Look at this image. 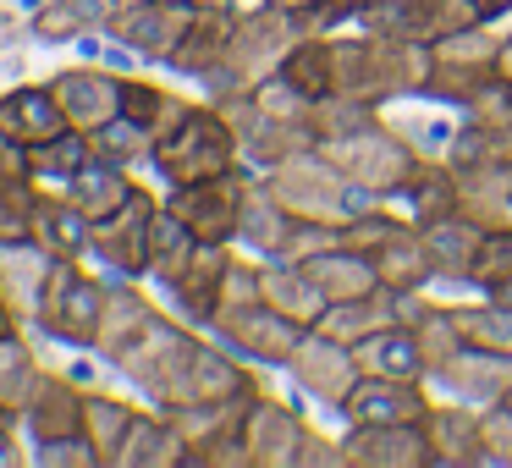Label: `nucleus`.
Here are the masks:
<instances>
[{"label":"nucleus","mask_w":512,"mask_h":468,"mask_svg":"<svg viewBox=\"0 0 512 468\" xmlns=\"http://www.w3.org/2000/svg\"><path fill=\"white\" fill-rule=\"evenodd\" d=\"M424 78H430V45H408V39H386L369 28H336V94L386 105L397 100H424Z\"/></svg>","instance_id":"f257e3e1"},{"label":"nucleus","mask_w":512,"mask_h":468,"mask_svg":"<svg viewBox=\"0 0 512 468\" xmlns=\"http://www.w3.org/2000/svg\"><path fill=\"white\" fill-rule=\"evenodd\" d=\"M309 34H331V17L314 6V12H287V6H276V0H259V6H248L243 17H237V34H232V50H226V61L204 78V89L215 94H232V89H254V83L276 78L281 61H287V50L298 45V39Z\"/></svg>","instance_id":"f03ea898"},{"label":"nucleus","mask_w":512,"mask_h":468,"mask_svg":"<svg viewBox=\"0 0 512 468\" xmlns=\"http://www.w3.org/2000/svg\"><path fill=\"white\" fill-rule=\"evenodd\" d=\"M265 177V188L281 199V210L292 215V221H320V226H347L353 215L375 210V193L358 188L353 177H347L342 166H336L331 155H325L320 144L298 149V155L276 160L270 171H259Z\"/></svg>","instance_id":"7ed1b4c3"},{"label":"nucleus","mask_w":512,"mask_h":468,"mask_svg":"<svg viewBox=\"0 0 512 468\" xmlns=\"http://www.w3.org/2000/svg\"><path fill=\"white\" fill-rule=\"evenodd\" d=\"M149 166L166 177V188H188V182H210L221 171L243 166V144H237L232 122L215 111L210 100H193L149 149Z\"/></svg>","instance_id":"20e7f679"},{"label":"nucleus","mask_w":512,"mask_h":468,"mask_svg":"<svg viewBox=\"0 0 512 468\" xmlns=\"http://www.w3.org/2000/svg\"><path fill=\"white\" fill-rule=\"evenodd\" d=\"M199 325H188L182 314H166L160 309L122 353L111 358L122 369V380H133L155 408H177L182 402V380H188V364H193V347H199Z\"/></svg>","instance_id":"39448f33"},{"label":"nucleus","mask_w":512,"mask_h":468,"mask_svg":"<svg viewBox=\"0 0 512 468\" xmlns=\"http://www.w3.org/2000/svg\"><path fill=\"white\" fill-rule=\"evenodd\" d=\"M501 72V23H468L457 34L430 45V78H424V100L463 111L479 94V83H490Z\"/></svg>","instance_id":"423d86ee"},{"label":"nucleus","mask_w":512,"mask_h":468,"mask_svg":"<svg viewBox=\"0 0 512 468\" xmlns=\"http://www.w3.org/2000/svg\"><path fill=\"white\" fill-rule=\"evenodd\" d=\"M320 149L347 171V177L358 182V188L375 193V199H397L402 182L413 177V166L424 160L419 149H413V138L402 133L397 122H386V111H380L369 127H358V133L336 138V144H320Z\"/></svg>","instance_id":"0eeeda50"},{"label":"nucleus","mask_w":512,"mask_h":468,"mask_svg":"<svg viewBox=\"0 0 512 468\" xmlns=\"http://www.w3.org/2000/svg\"><path fill=\"white\" fill-rule=\"evenodd\" d=\"M105 292L111 287L94 281L89 270H78V259H50L45 292H39V325L72 347H94L100 314H105Z\"/></svg>","instance_id":"6e6552de"},{"label":"nucleus","mask_w":512,"mask_h":468,"mask_svg":"<svg viewBox=\"0 0 512 468\" xmlns=\"http://www.w3.org/2000/svg\"><path fill=\"white\" fill-rule=\"evenodd\" d=\"M160 413H171V424H177L182 441H188V468H248V446H243L248 397L188 402V408H160Z\"/></svg>","instance_id":"1a4fd4ad"},{"label":"nucleus","mask_w":512,"mask_h":468,"mask_svg":"<svg viewBox=\"0 0 512 468\" xmlns=\"http://www.w3.org/2000/svg\"><path fill=\"white\" fill-rule=\"evenodd\" d=\"M303 331H309V325L287 320V314L270 309L265 298L237 303V309H221L210 320L215 342H226L237 358H248V364H259V369H287V358H292V347L303 342Z\"/></svg>","instance_id":"9d476101"},{"label":"nucleus","mask_w":512,"mask_h":468,"mask_svg":"<svg viewBox=\"0 0 512 468\" xmlns=\"http://www.w3.org/2000/svg\"><path fill=\"white\" fill-rule=\"evenodd\" d=\"M248 182H254V166L221 171L210 182H188V188H171L166 204L188 221V232L199 243H237V221H243V199Z\"/></svg>","instance_id":"9b49d317"},{"label":"nucleus","mask_w":512,"mask_h":468,"mask_svg":"<svg viewBox=\"0 0 512 468\" xmlns=\"http://www.w3.org/2000/svg\"><path fill=\"white\" fill-rule=\"evenodd\" d=\"M364 375L358 369V353L347 342H336L331 331H320V325H309L303 331V342L292 347L287 358V380L298 386V397L320 402V408H342V397L353 391V380Z\"/></svg>","instance_id":"f8f14e48"},{"label":"nucleus","mask_w":512,"mask_h":468,"mask_svg":"<svg viewBox=\"0 0 512 468\" xmlns=\"http://www.w3.org/2000/svg\"><path fill=\"white\" fill-rule=\"evenodd\" d=\"M468 23H479L474 0H369L353 28H369V34H386V39H408V45H435V39L457 34Z\"/></svg>","instance_id":"ddd939ff"},{"label":"nucleus","mask_w":512,"mask_h":468,"mask_svg":"<svg viewBox=\"0 0 512 468\" xmlns=\"http://www.w3.org/2000/svg\"><path fill=\"white\" fill-rule=\"evenodd\" d=\"M309 435L298 402L254 391L243 413V446H248V468H298V446Z\"/></svg>","instance_id":"4468645a"},{"label":"nucleus","mask_w":512,"mask_h":468,"mask_svg":"<svg viewBox=\"0 0 512 468\" xmlns=\"http://www.w3.org/2000/svg\"><path fill=\"white\" fill-rule=\"evenodd\" d=\"M435 408L430 380H391V375H358L353 391L342 397L336 419L342 424H424Z\"/></svg>","instance_id":"2eb2a0df"},{"label":"nucleus","mask_w":512,"mask_h":468,"mask_svg":"<svg viewBox=\"0 0 512 468\" xmlns=\"http://www.w3.org/2000/svg\"><path fill=\"white\" fill-rule=\"evenodd\" d=\"M430 386H435V397H457V402H474V408H490L512 386V358L485 353L474 342H457L446 358L430 364Z\"/></svg>","instance_id":"dca6fc26"},{"label":"nucleus","mask_w":512,"mask_h":468,"mask_svg":"<svg viewBox=\"0 0 512 468\" xmlns=\"http://www.w3.org/2000/svg\"><path fill=\"white\" fill-rule=\"evenodd\" d=\"M188 17H193V0H127L122 12L111 17L105 34H111L122 50H133V56L160 61V67H166L171 50L182 45Z\"/></svg>","instance_id":"f3484780"},{"label":"nucleus","mask_w":512,"mask_h":468,"mask_svg":"<svg viewBox=\"0 0 512 468\" xmlns=\"http://www.w3.org/2000/svg\"><path fill=\"white\" fill-rule=\"evenodd\" d=\"M155 210H160V199L149 188H138L122 210L94 221L89 254H100L116 276H149V226H155Z\"/></svg>","instance_id":"a211bd4d"},{"label":"nucleus","mask_w":512,"mask_h":468,"mask_svg":"<svg viewBox=\"0 0 512 468\" xmlns=\"http://www.w3.org/2000/svg\"><path fill=\"white\" fill-rule=\"evenodd\" d=\"M237 17H243L237 0H193V17H188V28H182V45L171 50L166 67L177 72V78L204 83L226 61V50H232Z\"/></svg>","instance_id":"6ab92c4d"},{"label":"nucleus","mask_w":512,"mask_h":468,"mask_svg":"<svg viewBox=\"0 0 512 468\" xmlns=\"http://www.w3.org/2000/svg\"><path fill=\"white\" fill-rule=\"evenodd\" d=\"M237 243H199L193 259L166 281V298H171V314H182L188 325L210 331L215 309H221V287H226V265H232Z\"/></svg>","instance_id":"aec40b11"},{"label":"nucleus","mask_w":512,"mask_h":468,"mask_svg":"<svg viewBox=\"0 0 512 468\" xmlns=\"http://www.w3.org/2000/svg\"><path fill=\"white\" fill-rule=\"evenodd\" d=\"M430 435V468H485V408L457 397H435L424 413Z\"/></svg>","instance_id":"412c9836"},{"label":"nucleus","mask_w":512,"mask_h":468,"mask_svg":"<svg viewBox=\"0 0 512 468\" xmlns=\"http://www.w3.org/2000/svg\"><path fill=\"white\" fill-rule=\"evenodd\" d=\"M347 468H430L424 424H342Z\"/></svg>","instance_id":"4be33fe9"},{"label":"nucleus","mask_w":512,"mask_h":468,"mask_svg":"<svg viewBox=\"0 0 512 468\" xmlns=\"http://www.w3.org/2000/svg\"><path fill=\"white\" fill-rule=\"evenodd\" d=\"M61 111L78 133H100L105 122L122 116V72H105V67H67L50 78Z\"/></svg>","instance_id":"5701e85b"},{"label":"nucleus","mask_w":512,"mask_h":468,"mask_svg":"<svg viewBox=\"0 0 512 468\" xmlns=\"http://www.w3.org/2000/svg\"><path fill=\"white\" fill-rule=\"evenodd\" d=\"M0 133H6L12 149L28 155V149L50 144V138L72 133V122H67V111H61L50 83H23V89L0 94Z\"/></svg>","instance_id":"b1692460"},{"label":"nucleus","mask_w":512,"mask_h":468,"mask_svg":"<svg viewBox=\"0 0 512 468\" xmlns=\"http://www.w3.org/2000/svg\"><path fill=\"white\" fill-rule=\"evenodd\" d=\"M485 232L490 226L468 221V215H441V221L419 226L424 254H430V270H435V287H468L474 281V259H479Z\"/></svg>","instance_id":"393cba45"},{"label":"nucleus","mask_w":512,"mask_h":468,"mask_svg":"<svg viewBox=\"0 0 512 468\" xmlns=\"http://www.w3.org/2000/svg\"><path fill=\"white\" fill-rule=\"evenodd\" d=\"M23 424L39 446H56V441H83V391L72 386L67 375H39L34 397L23 408Z\"/></svg>","instance_id":"a878e982"},{"label":"nucleus","mask_w":512,"mask_h":468,"mask_svg":"<svg viewBox=\"0 0 512 468\" xmlns=\"http://www.w3.org/2000/svg\"><path fill=\"white\" fill-rule=\"evenodd\" d=\"M353 353H358V369H364V375L430 380V358H424V342L408 320H391V325H380V331H369Z\"/></svg>","instance_id":"bb28decb"},{"label":"nucleus","mask_w":512,"mask_h":468,"mask_svg":"<svg viewBox=\"0 0 512 468\" xmlns=\"http://www.w3.org/2000/svg\"><path fill=\"white\" fill-rule=\"evenodd\" d=\"M259 298L298 325H320L325 309H331V298L314 287V276L298 259H259Z\"/></svg>","instance_id":"cd10ccee"},{"label":"nucleus","mask_w":512,"mask_h":468,"mask_svg":"<svg viewBox=\"0 0 512 468\" xmlns=\"http://www.w3.org/2000/svg\"><path fill=\"white\" fill-rule=\"evenodd\" d=\"M292 226H298V221L281 210V199L265 188V177L254 171L248 199H243V221H237V248H243V254H254V259H281Z\"/></svg>","instance_id":"c85d7f7f"},{"label":"nucleus","mask_w":512,"mask_h":468,"mask_svg":"<svg viewBox=\"0 0 512 468\" xmlns=\"http://www.w3.org/2000/svg\"><path fill=\"white\" fill-rule=\"evenodd\" d=\"M391 204H397L413 226L441 221V215H457V166H452V160H441V155H424Z\"/></svg>","instance_id":"c756f323"},{"label":"nucleus","mask_w":512,"mask_h":468,"mask_svg":"<svg viewBox=\"0 0 512 468\" xmlns=\"http://www.w3.org/2000/svg\"><path fill=\"white\" fill-rule=\"evenodd\" d=\"M138 408L116 391H83V441L94 452V468H122V446Z\"/></svg>","instance_id":"7c9ffc66"},{"label":"nucleus","mask_w":512,"mask_h":468,"mask_svg":"<svg viewBox=\"0 0 512 468\" xmlns=\"http://www.w3.org/2000/svg\"><path fill=\"white\" fill-rule=\"evenodd\" d=\"M298 265L309 270V276H314V287H320L331 303L364 298V292H375V287H380L375 259H369L364 248H347V243H331V248H320V254L298 259Z\"/></svg>","instance_id":"2f4dec72"},{"label":"nucleus","mask_w":512,"mask_h":468,"mask_svg":"<svg viewBox=\"0 0 512 468\" xmlns=\"http://www.w3.org/2000/svg\"><path fill=\"white\" fill-rule=\"evenodd\" d=\"M369 259H375L380 287H391V292H430L435 287L430 254H424V237H419L413 221H402L380 248H369Z\"/></svg>","instance_id":"473e14b6"},{"label":"nucleus","mask_w":512,"mask_h":468,"mask_svg":"<svg viewBox=\"0 0 512 468\" xmlns=\"http://www.w3.org/2000/svg\"><path fill=\"white\" fill-rule=\"evenodd\" d=\"M94 221L72 204V193H39L34 204V243L45 248L50 259H83L89 254Z\"/></svg>","instance_id":"72a5a7b5"},{"label":"nucleus","mask_w":512,"mask_h":468,"mask_svg":"<svg viewBox=\"0 0 512 468\" xmlns=\"http://www.w3.org/2000/svg\"><path fill=\"white\" fill-rule=\"evenodd\" d=\"M122 468H188V441L171 424V413L138 408L133 430H127V446H122Z\"/></svg>","instance_id":"f704fd0d"},{"label":"nucleus","mask_w":512,"mask_h":468,"mask_svg":"<svg viewBox=\"0 0 512 468\" xmlns=\"http://www.w3.org/2000/svg\"><path fill=\"white\" fill-rule=\"evenodd\" d=\"M155 314H160V309L133 287V276L111 281V292H105V314H100V336H94V353H100L105 364H111V358L122 353V347L133 342V336L144 331V325L155 320Z\"/></svg>","instance_id":"c9c22d12"},{"label":"nucleus","mask_w":512,"mask_h":468,"mask_svg":"<svg viewBox=\"0 0 512 468\" xmlns=\"http://www.w3.org/2000/svg\"><path fill=\"white\" fill-rule=\"evenodd\" d=\"M122 6L127 0H45L34 12V34L50 39V45H67V39H83V34H105Z\"/></svg>","instance_id":"e433bc0d"},{"label":"nucleus","mask_w":512,"mask_h":468,"mask_svg":"<svg viewBox=\"0 0 512 468\" xmlns=\"http://www.w3.org/2000/svg\"><path fill=\"white\" fill-rule=\"evenodd\" d=\"M457 215H468L479 226L512 221V166L457 171Z\"/></svg>","instance_id":"4c0bfd02"},{"label":"nucleus","mask_w":512,"mask_h":468,"mask_svg":"<svg viewBox=\"0 0 512 468\" xmlns=\"http://www.w3.org/2000/svg\"><path fill=\"white\" fill-rule=\"evenodd\" d=\"M397 298H402V292L375 287V292H364V298L331 303V309H325V320H320V331H331L336 342L358 347L369 331H380V325H391V320H397Z\"/></svg>","instance_id":"58836bf2"},{"label":"nucleus","mask_w":512,"mask_h":468,"mask_svg":"<svg viewBox=\"0 0 512 468\" xmlns=\"http://www.w3.org/2000/svg\"><path fill=\"white\" fill-rule=\"evenodd\" d=\"M72 204H78L89 221H105L111 210H122L127 199L138 193V182L127 177V166H111V160H89V166L78 171V177L67 182Z\"/></svg>","instance_id":"ea45409f"},{"label":"nucleus","mask_w":512,"mask_h":468,"mask_svg":"<svg viewBox=\"0 0 512 468\" xmlns=\"http://www.w3.org/2000/svg\"><path fill=\"white\" fill-rule=\"evenodd\" d=\"M452 320H457V336L485 353H507L512 358V309L490 292H474V298H457L452 303Z\"/></svg>","instance_id":"a19ab883"},{"label":"nucleus","mask_w":512,"mask_h":468,"mask_svg":"<svg viewBox=\"0 0 512 468\" xmlns=\"http://www.w3.org/2000/svg\"><path fill=\"white\" fill-rule=\"evenodd\" d=\"M34 204H39V188H34L28 160L0 166V248L34 243Z\"/></svg>","instance_id":"79ce46f5"},{"label":"nucleus","mask_w":512,"mask_h":468,"mask_svg":"<svg viewBox=\"0 0 512 468\" xmlns=\"http://www.w3.org/2000/svg\"><path fill=\"white\" fill-rule=\"evenodd\" d=\"M281 78L298 83L303 94H336V28L331 34H309L298 39V45L287 50V61H281Z\"/></svg>","instance_id":"37998d69"},{"label":"nucleus","mask_w":512,"mask_h":468,"mask_svg":"<svg viewBox=\"0 0 512 468\" xmlns=\"http://www.w3.org/2000/svg\"><path fill=\"white\" fill-rule=\"evenodd\" d=\"M39 358H34V347L23 342L17 331H6L0 336V413L6 419H23V408H28V397H34V386H39Z\"/></svg>","instance_id":"c03bdc74"},{"label":"nucleus","mask_w":512,"mask_h":468,"mask_svg":"<svg viewBox=\"0 0 512 468\" xmlns=\"http://www.w3.org/2000/svg\"><path fill=\"white\" fill-rule=\"evenodd\" d=\"M188 105L193 100L182 89H166V83H149V78H127V72H122V116H133V122L149 127L155 138L166 133Z\"/></svg>","instance_id":"a18cd8bd"},{"label":"nucleus","mask_w":512,"mask_h":468,"mask_svg":"<svg viewBox=\"0 0 512 468\" xmlns=\"http://www.w3.org/2000/svg\"><path fill=\"white\" fill-rule=\"evenodd\" d=\"M446 160L457 171H479V166H512V127H485V122H457Z\"/></svg>","instance_id":"49530a36"},{"label":"nucleus","mask_w":512,"mask_h":468,"mask_svg":"<svg viewBox=\"0 0 512 468\" xmlns=\"http://www.w3.org/2000/svg\"><path fill=\"white\" fill-rule=\"evenodd\" d=\"M193 248H199V237L188 232V221H182L171 204H160V210H155V226H149V276L166 287V281L193 259Z\"/></svg>","instance_id":"de8ad7c7"},{"label":"nucleus","mask_w":512,"mask_h":468,"mask_svg":"<svg viewBox=\"0 0 512 468\" xmlns=\"http://www.w3.org/2000/svg\"><path fill=\"white\" fill-rule=\"evenodd\" d=\"M375 116H380L375 105L353 100V94H320V100L309 105V133H314V144H336V138L369 127Z\"/></svg>","instance_id":"09e8293b"},{"label":"nucleus","mask_w":512,"mask_h":468,"mask_svg":"<svg viewBox=\"0 0 512 468\" xmlns=\"http://www.w3.org/2000/svg\"><path fill=\"white\" fill-rule=\"evenodd\" d=\"M89 149H94V160H111V166L133 171L138 160H149L155 133H149V127H138L133 116H116V122H105L100 133H89Z\"/></svg>","instance_id":"8fccbe9b"},{"label":"nucleus","mask_w":512,"mask_h":468,"mask_svg":"<svg viewBox=\"0 0 512 468\" xmlns=\"http://www.w3.org/2000/svg\"><path fill=\"white\" fill-rule=\"evenodd\" d=\"M23 160H28V171H34V177L72 182V177H78V171L94 160V149H89V133H78V127H72V133H61V138H50V144L28 149Z\"/></svg>","instance_id":"3c124183"},{"label":"nucleus","mask_w":512,"mask_h":468,"mask_svg":"<svg viewBox=\"0 0 512 468\" xmlns=\"http://www.w3.org/2000/svg\"><path fill=\"white\" fill-rule=\"evenodd\" d=\"M512 281V221L490 226L485 243H479V259H474V281L468 292H496Z\"/></svg>","instance_id":"603ef678"},{"label":"nucleus","mask_w":512,"mask_h":468,"mask_svg":"<svg viewBox=\"0 0 512 468\" xmlns=\"http://www.w3.org/2000/svg\"><path fill=\"white\" fill-rule=\"evenodd\" d=\"M468 122H485V127H512V78L496 72L490 83H479V94L463 105Z\"/></svg>","instance_id":"864d4df0"},{"label":"nucleus","mask_w":512,"mask_h":468,"mask_svg":"<svg viewBox=\"0 0 512 468\" xmlns=\"http://www.w3.org/2000/svg\"><path fill=\"white\" fill-rule=\"evenodd\" d=\"M237 303H259V259L243 254V248L232 254V265H226V287H221V309H237Z\"/></svg>","instance_id":"5fc2aeb1"},{"label":"nucleus","mask_w":512,"mask_h":468,"mask_svg":"<svg viewBox=\"0 0 512 468\" xmlns=\"http://www.w3.org/2000/svg\"><path fill=\"white\" fill-rule=\"evenodd\" d=\"M485 468H512V408L507 402L485 408Z\"/></svg>","instance_id":"6e6d98bb"},{"label":"nucleus","mask_w":512,"mask_h":468,"mask_svg":"<svg viewBox=\"0 0 512 468\" xmlns=\"http://www.w3.org/2000/svg\"><path fill=\"white\" fill-rule=\"evenodd\" d=\"M298 468H347L342 435H320L309 424V435H303V446H298Z\"/></svg>","instance_id":"4d7b16f0"},{"label":"nucleus","mask_w":512,"mask_h":468,"mask_svg":"<svg viewBox=\"0 0 512 468\" xmlns=\"http://www.w3.org/2000/svg\"><path fill=\"white\" fill-rule=\"evenodd\" d=\"M369 0H320V12L331 17V28H353L358 17H364Z\"/></svg>","instance_id":"13d9d810"},{"label":"nucleus","mask_w":512,"mask_h":468,"mask_svg":"<svg viewBox=\"0 0 512 468\" xmlns=\"http://www.w3.org/2000/svg\"><path fill=\"white\" fill-rule=\"evenodd\" d=\"M474 17H479V23H507L512 0H474Z\"/></svg>","instance_id":"bf43d9fd"},{"label":"nucleus","mask_w":512,"mask_h":468,"mask_svg":"<svg viewBox=\"0 0 512 468\" xmlns=\"http://www.w3.org/2000/svg\"><path fill=\"white\" fill-rule=\"evenodd\" d=\"M6 331H17V303H12V292L0 287V336Z\"/></svg>","instance_id":"052dcab7"},{"label":"nucleus","mask_w":512,"mask_h":468,"mask_svg":"<svg viewBox=\"0 0 512 468\" xmlns=\"http://www.w3.org/2000/svg\"><path fill=\"white\" fill-rule=\"evenodd\" d=\"M0 463H23V452L12 446V430H6V413H0Z\"/></svg>","instance_id":"680f3d73"},{"label":"nucleus","mask_w":512,"mask_h":468,"mask_svg":"<svg viewBox=\"0 0 512 468\" xmlns=\"http://www.w3.org/2000/svg\"><path fill=\"white\" fill-rule=\"evenodd\" d=\"M501 72L512 78V28H501Z\"/></svg>","instance_id":"e2e57ef3"},{"label":"nucleus","mask_w":512,"mask_h":468,"mask_svg":"<svg viewBox=\"0 0 512 468\" xmlns=\"http://www.w3.org/2000/svg\"><path fill=\"white\" fill-rule=\"evenodd\" d=\"M17 160H23V149H12V144H6V133H0V166H17Z\"/></svg>","instance_id":"0e129e2a"},{"label":"nucleus","mask_w":512,"mask_h":468,"mask_svg":"<svg viewBox=\"0 0 512 468\" xmlns=\"http://www.w3.org/2000/svg\"><path fill=\"white\" fill-rule=\"evenodd\" d=\"M276 6H287V12H314L320 0H276Z\"/></svg>","instance_id":"69168bd1"},{"label":"nucleus","mask_w":512,"mask_h":468,"mask_svg":"<svg viewBox=\"0 0 512 468\" xmlns=\"http://www.w3.org/2000/svg\"><path fill=\"white\" fill-rule=\"evenodd\" d=\"M490 298H501V303H507V309H512V281H507V287H496V292H490Z\"/></svg>","instance_id":"338daca9"},{"label":"nucleus","mask_w":512,"mask_h":468,"mask_svg":"<svg viewBox=\"0 0 512 468\" xmlns=\"http://www.w3.org/2000/svg\"><path fill=\"white\" fill-rule=\"evenodd\" d=\"M501 402H507V408H512V386H507V397H501Z\"/></svg>","instance_id":"774afa93"}]
</instances>
